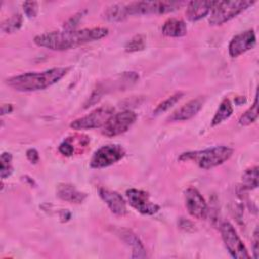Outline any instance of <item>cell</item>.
I'll return each mask as SVG.
<instances>
[{"instance_id":"31","label":"cell","mask_w":259,"mask_h":259,"mask_svg":"<svg viewBox=\"0 0 259 259\" xmlns=\"http://www.w3.org/2000/svg\"><path fill=\"white\" fill-rule=\"evenodd\" d=\"M259 240H258V229L255 230L254 232V240H253V254H254V258L257 259L259 256Z\"/></svg>"},{"instance_id":"30","label":"cell","mask_w":259,"mask_h":259,"mask_svg":"<svg viewBox=\"0 0 259 259\" xmlns=\"http://www.w3.org/2000/svg\"><path fill=\"white\" fill-rule=\"evenodd\" d=\"M26 157H27V159H28L31 163H33V164H35V163L38 161V159H39L38 153H37V151H36L35 149H29V150H27V151H26Z\"/></svg>"},{"instance_id":"4","label":"cell","mask_w":259,"mask_h":259,"mask_svg":"<svg viewBox=\"0 0 259 259\" xmlns=\"http://www.w3.org/2000/svg\"><path fill=\"white\" fill-rule=\"evenodd\" d=\"M254 3L255 1H215L208 22L210 25H222Z\"/></svg>"},{"instance_id":"19","label":"cell","mask_w":259,"mask_h":259,"mask_svg":"<svg viewBox=\"0 0 259 259\" xmlns=\"http://www.w3.org/2000/svg\"><path fill=\"white\" fill-rule=\"evenodd\" d=\"M127 17L125 4L117 3L113 4L104 11V18L109 21H121Z\"/></svg>"},{"instance_id":"23","label":"cell","mask_w":259,"mask_h":259,"mask_svg":"<svg viewBox=\"0 0 259 259\" xmlns=\"http://www.w3.org/2000/svg\"><path fill=\"white\" fill-rule=\"evenodd\" d=\"M257 118H258V98L256 94L253 105L240 117L239 123L241 125H249L254 121H256Z\"/></svg>"},{"instance_id":"8","label":"cell","mask_w":259,"mask_h":259,"mask_svg":"<svg viewBox=\"0 0 259 259\" xmlns=\"http://www.w3.org/2000/svg\"><path fill=\"white\" fill-rule=\"evenodd\" d=\"M137 114L131 110H124L112 114L103 125L102 134L106 137H115L125 133L136 121Z\"/></svg>"},{"instance_id":"12","label":"cell","mask_w":259,"mask_h":259,"mask_svg":"<svg viewBox=\"0 0 259 259\" xmlns=\"http://www.w3.org/2000/svg\"><path fill=\"white\" fill-rule=\"evenodd\" d=\"M256 44V36L253 29L246 30L235 35L229 44V54L236 58L252 49Z\"/></svg>"},{"instance_id":"1","label":"cell","mask_w":259,"mask_h":259,"mask_svg":"<svg viewBox=\"0 0 259 259\" xmlns=\"http://www.w3.org/2000/svg\"><path fill=\"white\" fill-rule=\"evenodd\" d=\"M107 33L108 29L105 27L52 31L36 35L34 37V42L39 47L50 50L65 51L90 41L98 40L107 35Z\"/></svg>"},{"instance_id":"14","label":"cell","mask_w":259,"mask_h":259,"mask_svg":"<svg viewBox=\"0 0 259 259\" xmlns=\"http://www.w3.org/2000/svg\"><path fill=\"white\" fill-rule=\"evenodd\" d=\"M204 102L203 97H197L195 99L190 100L180 108H178L176 111L172 113V115L168 118L170 121H183L190 119L193 117L202 107Z\"/></svg>"},{"instance_id":"24","label":"cell","mask_w":259,"mask_h":259,"mask_svg":"<svg viewBox=\"0 0 259 259\" xmlns=\"http://www.w3.org/2000/svg\"><path fill=\"white\" fill-rule=\"evenodd\" d=\"M182 96H183V92H177V93L173 94L172 96L168 97L166 100L162 101V102L155 108V110L153 111L154 115H158V114H160V113H163V112L167 111V110H168L169 108H171L176 102H178V101L181 99Z\"/></svg>"},{"instance_id":"10","label":"cell","mask_w":259,"mask_h":259,"mask_svg":"<svg viewBox=\"0 0 259 259\" xmlns=\"http://www.w3.org/2000/svg\"><path fill=\"white\" fill-rule=\"evenodd\" d=\"M126 196L130 204L143 214H154L160 208L158 204L150 200L149 194L146 191L131 188L126 190Z\"/></svg>"},{"instance_id":"3","label":"cell","mask_w":259,"mask_h":259,"mask_svg":"<svg viewBox=\"0 0 259 259\" xmlns=\"http://www.w3.org/2000/svg\"><path fill=\"white\" fill-rule=\"evenodd\" d=\"M234 150L226 146L207 148L200 151L186 152L179 156L180 161H192L202 169L217 167L231 158Z\"/></svg>"},{"instance_id":"7","label":"cell","mask_w":259,"mask_h":259,"mask_svg":"<svg viewBox=\"0 0 259 259\" xmlns=\"http://www.w3.org/2000/svg\"><path fill=\"white\" fill-rule=\"evenodd\" d=\"M221 234L225 246L231 256L237 259H248L250 255L238 236L235 228L228 222H225L221 226Z\"/></svg>"},{"instance_id":"22","label":"cell","mask_w":259,"mask_h":259,"mask_svg":"<svg viewBox=\"0 0 259 259\" xmlns=\"http://www.w3.org/2000/svg\"><path fill=\"white\" fill-rule=\"evenodd\" d=\"M21 24H22V16L19 13H17V14H13L12 16L4 20L1 24V29L5 33H13L20 28Z\"/></svg>"},{"instance_id":"2","label":"cell","mask_w":259,"mask_h":259,"mask_svg":"<svg viewBox=\"0 0 259 259\" xmlns=\"http://www.w3.org/2000/svg\"><path fill=\"white\" fill-rule=\"evenodd\" d=\"M69 70L68 67H58L42 72H28L7 79L6 83L16 91L42 90L61 80Z\"/></svg>"},{"instance_id":"20","label":"cell","mask_w":259,"mask_h":259,"mask_svg":"<svg viewBox=\"0 0 259 259\" xmlns=\"http://www.w3.org/2000/svg\"><path fill=\"white\" fill-rule=\"evenodd\" d=\"M233 113V106L231 104V101L227 98H225L220 106H219V109L217 110L212 120H211V125L214 126V125H218L220 124L221 122H223L224 120L228 119Z\"/></svg>"},{"instance_id":"28","label":"cell","mask_w":259,"mask_h":259,"mask_svg":"<svg viewBox=\"0 0 259 259\" xmlns=\"http://www.w3.org/2000/svg\"><path fill=\"white\" fill-rule=\"evenodd\" d=\"M59 151H60L63 155H65V156H71V155L74 154L75 149H74V146H73V144L71 143L70 139H67L66 141H64V142L60 145Z\"/></svg>"},{"instance_id":"11","label":"cell","mask_w":259,"mask_h":259,"mask_svg":"<svg viewBox=\"0 0 259 259\" xmlns=\"http://www.w3.org/2000/svg\"><path fill=\"white\" fill-rule=\"evenodd\" d=\"M185 205L188 212L196 219H205L207 214V204L200 194V192L194 188L189 187L185 190Z\"/></svg>"},{"instance_id":"25","label":"cell","mask_w":259,"mask_h":259,"mask_svg":"<svg viewBox=\"0 0 259 259\" xmlns=\"http://www.w3.org/2000/svg\"><path fill=\"white\" fill-rule=\"evenodd\" d=\"M11 161H12V156L10 153H3L0 157V176L2 179L8 177L12 171V165H11Z\"/></svg>"},{"instance_id":"9","label":"cell","mask_w":259,"mask_h":259,"mask_svg":"<svg viewBox=\"0 0 259 259\" xmlns=\"http://www.w3.org/2000/svg\"><path fill=\"white\" fill-rule=\"evenodd\" d=\"M125 152L120 145H106L99 148L92 156L90 166L95 169L104 168L123 158Z\"/></svg>"},{"instance_id":"15","label":"cell","mask_w":259,"mask_h":259,"mask_svg":"<svg viewBox=\"0 0 259 259\" xmlns=\"http://www.w3.org/2000/svg\"><path fill=\"white\" fill-rule=\"evenodd\" d=\"M215 1H191L187 4L186 16L190 21H196L211 11Z\"/></svg>"},{"instance_id":"16","label":"cell","mask_w":259,"mask_h":259,"mask_svg":"<svg viewBox=\"0 0 259 259\" xmlns=\"http://www.w3.org/2000/svg\"><path fill=\"white\" fill-rule=\"evenodd\" d=\"M117 234L122 239V241L125 242V244L131 246L132 252H133V255H132L133 258H145L147 256L146 250L142 242L136 236V234H134L131 230L121 229L118 231Z\"/></svg>"},{"instance_id":"13","label":"cell","mask_w":259,"mask_h":259,"mask_svg":"<svg viewBox=\"0 0 259 259\" xmlns=\"http://www.w3.org/2000/svg\"><path fill=\"white\" fill-rule=\"evenodd\" d=\"M99 195L114 214L124 215L127 212L124 199L116 191H112V190L105 189V188H100Z\"/></svg>"},{"instance_id":"21","label":"cell","mask_w":259,"mask_h":259,"mask_svg":"<svg viewBox=\"0 0 259 259\" xmlns=\"http://www.w3.org/2000/svg\"><path fill=\"white\" fill-rule=\"evenodd\" d=\"M242 183L244 189H255L258 186V167L247 169L242 176Z\"/></svg>"},{"instance_id":"29","label":"cell","mask_w":259,"mask_h":259,"mask_svg":"<svg viewBox=\"0 0 259 259\" xmlns=\"http://www.w3.org/2000/svg\"><path fill=\"white\" fill-rule=\"evenodd\" d=\"M82 15H83V12H79L77 14H75L73 17H71L67 23L64 25V28L65 30H74L75 27L78 25L77 23L80 21V19L82 18Z\"/></svg>"},{"instance_id":"18","label":"cell","mask_w":259,"mask_h":259,"mask_svg":"<svg viewBox=\"0 0 259 259\" xmlns=\"http://www.w3.org/2000/svg\"><path fill=\"white\" fill-rule=\"evenodd\" d=\"M162 32L166 36L180 37L186 34L187 27L184 21L177 18H170L163 24Z\"/></svg>"},{"instance_id":"26","label":"cell","mask_w":259,"mask_h":259,"mask_svg":"<svg viewBox=\"0 0 259 259\" xmlns=\"http://www.w3.org/2000/svg\"><path fill=\"white\" fill-rule=\"evenodd\" d=\"M145 46H146L145 35L137 34L125 45V51L130 52V53L142 51V50H144Z\"/></svg>"},{"instance_id":"6","label":"cell","mask_w":259,"mask_h":259,"mask_svg":"<svg viewBox=\"0 0 259 259\" xmlns=\"http://www.w3.org/2000/svg\"><path fill=\"white\" fill-rule=\"evenodd\" d=\"M114 108L110 105H103L91 111L89 114L75 119L70 126L74 130H92L103 126L113 114Z\"/></svg>"},{"instance_id":"27","label":"cell","mask_w":259,"mask_h":259,"mask_svg":"<svg viewBox=\"0 0 259 259\" xmlns=\"http://www.w3.org/2000/svg\"><path fill=\"white\" fill-rule=\"evenodd\" d=\"M23 10L27 17L31 18L34 17L37 13V2L30 1V2H24L23 3Z\"/></svg>"},{"instance_id":"17","label":"cell","mask_w":259,"mask_h":259,"mask_svg":"<svg viewBox=\"0 0 259 259\" xmlns=\"http://www.w3.org/2000/svg\"><path fill=\"white\" fill-rule=\"evenodd\" d=\"M57 195L61 199L72 203H81L86 198L85 193L79 191L74 185L68 183L59 184L57 187Z\"/></svg>"},{"instance_id":"5","label":"cell","mask_w":259,"mask_h":259,"mask_svg":"<svg viewBox=\"0 0 259 259\" xmlns=\"http://www.w3.org/2000/svg\"><path fill=\"white\" fill-rule=\"evenodd\" d=\"M184 2L181 1H137L125 4L128 15L163 14L179 9Z\"/></svg>"}]
</instances>
